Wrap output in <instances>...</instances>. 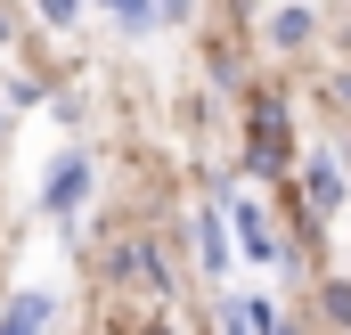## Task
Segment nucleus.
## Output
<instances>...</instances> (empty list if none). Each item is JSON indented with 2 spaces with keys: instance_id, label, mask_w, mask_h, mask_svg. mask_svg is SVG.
Here are the masks:
<instances>
[{
  "instance_id": "f257e3e1",
  "label": "nucleus",
  "mask_w": 351,
  "mask_h": 335,
  "mask_svg": "<svg viewBox=\"0 0 351 335\" xmlns=\"http://www.w3.org/2000/svg\"><path fill=\"white\" fill-rule=\"evenodd\" d=\"M286 156H294V139H286V106H262L254 115V172H286Z\"/></svg>"
},
{
  "instance_id": "f03ea898",
  "label": "nucleus",
  "mask_w": 351,
  "mask_h": 335,
  "mask_svg": "<svg viewBox=\"0 0 351 335\" xmlns=\"http://www.w3.org/2000/svg\"><path fill=\"white\" fill-rule=\"evenodd\" d=\"M90 196V164L82 156H58V172H49V213H74Z\"/></svg>"
},
{
  "instance_id": "7ed1b4c3",
  "label": "nucleus",
  "mask_w": 351,
  "mask_h": 335,
  "mask_svg": "<svg viewBox=\"0 0 351 335\" xmlns=\"http://www.w3.org/2000/svg\"><path fill=\"white\" fill-rule=\"evenodd\" d=\"M302 188H311V213H335V205H343V172H335V156H311Z\"/></svg>"
},
{
  "instance_id": "20e7f679",
  "label": "nucleus",
  "mask_w": 351,
  "mask_h": 335,
  "mask_svg": "<svg viewBox=\"0 0 351 335\" xmlns=\"http://www.w3.org/2000/svg\"><path fill=\"white\" fill-rule=\"evenodd\" d=\"M41 327H49V294H16L0 319V335H41Z\"/></svg>"
},
{
  "instance_id": "39448f33",
  "label": "nucleus",
  "mask_w": 351,
  "mask_h": 335,
  "mask_svg": "<svg viewBox=\"0 0 351 335\" xmlns=\"http://www.w3.org/2000/svg\"><path fill=\"white\" fill-rule=\"evenodd\" d=\"M237 238H245V253H254V262H278V238H269V221L254 213V205L237 213Z\"/></svg>"
},
{
  "instance_id": "423d86ee",
  "label": "nucleus",
  "mask_w": 351,
  "mask_h": 335,
  "mask_svg": "<svg viewBox=\"0 0 351 335\" xmlns=\"http://www.w3.org/2000/svg\"><path fill=\"white\" fill-rule=\"evenodd\" d=\"M269 33H278V41H286V49H302V41H311V16H302V8H286V16H278V25H269Z\"/></svg>"
},
{
  "instance_id": "0eeeda50",
  "label": "nucleus",
  "mask_w": 351,
  "mask_h": 335,
  "mask_svg": "<svg viewBox=\"0 0 351 335\" xmlns=\"http://www.w3.org/2000/svg\"><path fill=\"white\" fill-rule=\"evenodd\" d=\"M106 8H114V16H123L131 33H147V25H156V8H147V0H106Z\"/></svg>"
},
{
  "instance_id": "6e6552de",
  "label": "nucleus",
  "mask_w": 351,
  "mask_h": 335,
  "mask_svg": "<svg viewBox=\"0 0 351 335\" xmlns=\"http://www.w3.org/2000/svg\"><path fill=\"white\" fill-rule=\"evenodd\" d=\"M41 16L49 25H74V0H41Z\"/></svg>"
},
{
  "instance_id": "1a4fd4ad",
  "label": "nucleus",
  "mask_w": 351,
  "mask_h": 335,
  "mask_svg": "<svg viewBox=\"0 0 351 335\" xmlns=\"http://www.w3.org/2000/svg\"><path fill=\"white\" fill-rule=\"evenodd\" d=\"M156 8H164V16H188V0H156Z\"/></svg>"
},
{
  "instance_id": "9d476101",
  "label": "nucleus",
  "mask_w": 351,
  "mask_h": 335,
  "mask_svg": "<svg viewBox=\"0 0 351 335\" xmlns=\"http://www.w3.org/2000/svg\"><path fill=\"white\" fill-rule=\"evenodd\" d=\"M0 41H8V16H0Z\"/></svg>"
}]
</instances>
